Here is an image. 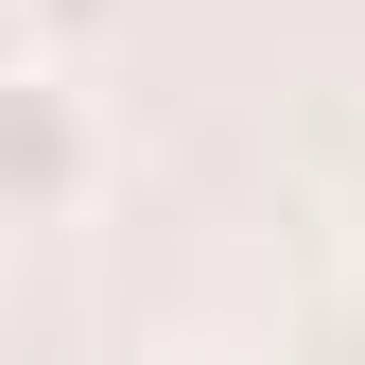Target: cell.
Instances as JSON below:
<instances>
[{"label": "cell", "mask_w": 365, "mask_h": 365, "mask_svg": "<svg viewBox=\"0 0 365 365\" xmlns=\"http://www.w3.org/2000/svg\"><path fill=\"white\" fill-rule=\"evenodd\" d=\"M87 192H105V105H87V70L0 53V226H70Z\"/></svg>", "instance_id": "obj_1"}]
</instances>
